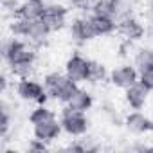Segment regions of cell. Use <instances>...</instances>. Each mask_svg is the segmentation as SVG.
Here are the masks:
<instances>
[{
  "instance_id": "1",
  "label": "cell",
  "mask_w": 153,
  "mask_h": 153,
  "mask_svg": "<svg viewBox=\"0 0 153 153\" xmlns=\"http://www.w3.org/2000/svg\"><path fill=\"white\" fill-rule=\"evenodd\" d=\"M0 52H2V58L9 67V70L20 65H36V59H38L36 47L18 36L4 38Z\"/></svg>"
},
{
  "instance_id": "2",
  "label": "cell",
  "mask_w": 153,
  "mask_h": 153,
  "mask_svg": "<svg viewBox=\"0 0 153 153\" xmlns=\"http://www.w3.org/2000/svg\"><path fill=\"white\" fill-rule=\"evenodd\" d=\"M9 31H11L13 36H18L22 40L29 42L36 49L43 47L49 42V36L52 33L42 18L27 20V18H18V16H15V20L9 24Z\"/></svg>"
},
{
  "instance_id": "3",
  "label": "cell",
  "mask_w": 153,
  "mask_h": 153,
  "mask_svg": "<svg viewBox=\"0 0 153 153\" xmlns=\"http://www.w3.org/2000/svg\"><path fill=\"white\" fill-rule=\"evenodd\" d=\"M43 87H45V90H47V94L51 96L52 101L67 105L72 99V96L76 94V90L79 88V83L70 79L67 74L52 70V72H47L43 76Z\"/></svg>"
},
{
  "instance_id": "4",
  "label": "cell",
  "mask_w": 153,
  "mask_h": 153,
  "mask_svg": "<svg viewBox=\"0 0 153 153\" xmlns=\"http://www.w3.org/2000/svg\"><path fill=\"white\" fill-rule=\"evenodd\" d=\"M59 123H61L63 133L76 139L85 137L90 130V119L87 117V112L74 110L68 105H63V108L59 110Z\"/></svg>"
},
{
  "instance_id": "5",
  "label": "cell",
  "mask_w": 153,
  "mask_h": 153,
  "mask_svg": "<svg viewBox=\"0 0 153 153\" xmlns=\"http://www.w3.org/2000/svg\"><path fill=\"white\" fill-rule=\"evenodd\" d=\"M16 96L25 103H36V105H47L51 96L47 94L43 81H38L36 78H22L16 81L15 87Z\"/></svg>"
},
{
  "instance_id": "6",
  "label": "cell",
  "mask_w": 153,
  "mask_h": 153,
  "mask_svg": "<svg viewBox=\"0 0 153 153\" xmlns=\"http://www.w3.org/2000/svg\"><path fill=\"white\" fill-rule=\"evenodd\" d=\"M68 36H70V40L74 43H78V45H83V43H88V42L96 40L97 34H96V29H94L90 15L88 16H76V18H72V22L68 24Z\"/></svg>"
},
{
  "instance_id": "7",
  "label": "cell",
  "mask_w": 153,
  "mask_h": 153,
  "mask_svg": "<svg viewBox=\"0 0 153 153\" xmlns=\"http://www.w3.org/2000/svg\"><path fill=\"white\" fill-rule=\"evenodd\" d=\"M68 13H70V7L67 4L49 2L47 7H45V13H43L42 20L47 24V27L52 33H58V31H63L68 25Z\"/></svg>"
},
{
  "instance_id": "8",
  "label": "cell",
  "mask_w": 153,
  "mask_h": 153,
  "mask_svg": "<svg viewBox=\"0 0 153 153\" xmlns=\"http://www.w3.org/2000/svg\"><path fill=\"white\" fill-rule=\"evenodd\" d=\"M139 70L133 63H123L115 68L110 70V76H108V81L115 87V88H121V90H126L128 87L135 85L139 81Z\"/></svg>"
},
{
  "instance_id": "9",
  "label": "cell",
  "mask_w": 153,
  "mask_h": 153,
  "mask_svg": "<svg viewBox=\"0 0 153 153\" xmlns=\"http://www.w3.org/2000/svg\"><path fill=\"white\" fill-rule=\"evenodd\" d=\"M124 126L133 135H148L153 133V117L146 115L140 110H131L124 115Z\"/></svg>"
},
{
  "instance_id": "10",
  "label": "cell",
  "mask_w": 153,
  "mask_h": 153,
  "mask_svg": "<svg viewBox=\"0 0 153 153\" xmlns=\"http://www.w3.org/2000/svg\"><path fill=\"white\" fill-rule=\"evenodd\" d=\"M88 65H90L88 58L76 52L65 61V74L70 79H74L76 83H83L88 79Z\"/></svg>"
},
{
  "instance_id": "11",
  "label": "cell",
  "mask_w": 153,
  "mask_h": 153,
  "mask_svg": "<svg viewBox=\"0 0 153 153\" xmlns=\"http://www.w3.org/2000/svg\"><path fill=\"white\" fill-rule=\"evenodd\" d=\"M117 33H119L124 40L139 42V40L144 38V34H146V27H144L142 20L137 18V16L133 15V16H128V18L117 22Z\"/></svg>"
},
{
  "instance_id": "12",
  "label": "cell",
  "mask_w": 153,
  "mask_h": 153,
  "mask_svg": "<svg viewBox=\"0 0 153 153\" xmlns=\"http://www.w3.org/2000/svg\"><path fill=\"white\" fill-rule=\"evenodd\" d=\"M63 133V128H61V123H59V117L56 119H51V121H45L42 124H36L33 126V135L36 139H42L45 142H54L59 139V135Z\"/></svg>"
},
{
  "instance_id": "13",
  "label": "cell",
  "mask_w": 153,
  "mask_h": 153,
  "mask_svg": "<svg viewBox=\"0 0 153 153\" xmlns=\"http://www.w3.org/2000/svg\"><path fill=\"white\" fill-rule=\"evenodd\" d=\"M148 96H149V90L137 81L135 85L124 90V103L130 106V110H142L148 105Z\"/></svg>"
},
{
  "instance_id": "14",
  "label": "cell",
  "mask_w": 153,
  "mask_h": 153,
  "mask_svg": "<svg viewBox=\"0 0 153 153\" xmlns=\"http://www.w3.org/2000/svg\"><path fill=\"white\" fill-rule=\"evenodd\" d=\"M47 4L49 2H45V0H22L20 7L15 13V16L27 18V20H38V18L43 16Z\"/></svg>"
},
{
  "instance_id": "15",
  "label": "cell",
  "mask_w": 153,
  "mask_h": 153,
  "mask_svg": "<svg viewBox=\"0 0 153 153\" xmlns=\"http://www.w3.org/2000/svg\"><path fill=\"white\" fill-rule=\"evenodd\" d=\"M110 6H112V16L119 22L135 15L137 0H110Z\"/></svg>"
},
{
  "instance_id": "16",
  "label": "cell",
  "mask_w": 153,
  "mask_h": 153,
  "mask_svg": "<svg viewBox=\"0 0 153 153\" xmlns=\"http://www.w3.org/2000/svg\"><path fill=\"white\" fill-rule=\"evenodd\" d=\"M90 18H92L97 38L112 36L114 33H117V20L114 16H94V15H90Z\"/></svg>"
},
{
  "instance_id": "17",
  "label": "cell",
  "mask_w": 153,
  "mask_h": 153,
  "mask_svg": "<svg viewBox=\"0 0 153 153\" xmlns=\"http://www.w3.org/2000/svg\"><path fill=\"white\" fill-rule=\"evenodd\" d=\"M68 106H72L74 110H79V112H88L94 106V96L87 90V88H78L76 94L72 96V99L67 103Z\"/></svg>"
},
{
  "instance_id": "18",
  "label": "cell",
  "mask_w": 153,
  "mask_h": 153,
  "mask_svg": "<svg viewBox=\"0 0 153 153\" xmlns=\"http://www.w3.org/2000/svg\"><path fill=\"white\" fill-rule=\"evenodd\" d=\"M133 65L139 72L153 68V49L151 47H139L133 52Z\"/></svg>"
},
{
  "instance_id": "19",
  "label": "cell",
  "mask_w": 153,
  "mask_h": 153,
  "mask_svg": "<svg viewBox=\"0 0 153 153\" xmlns=\"http://www.w3.org/2000/svg\"><path fill=\"white\" fill-rule=\"evenodd\" d=\"M108 68L101 63V61H96V59H90V65H88V83L92 85H97V83H103L108 79Z\"/></svg>"
},
{
  "instance_id": "20",
  "label": "cell",
  "mask_w": 153,
  "mask_h": 153,
  "mask_svg": "<svg viewBox=\"0 0 153 153\" xmlns=\"http://www.w3.org/2000/svg\"><path fill=\"white\" fill-rule=\"evenodd\" d=\"M51 119H56V114H54V110L49 108L47 105H38V106H36L34 110H31V114H29V123H31L33 126L42 124V123L51 121Z\"/></svg>"
},
{
  "instance_id": "21",
  "label": "cell",
  "mask_w": 153,
  "mask_h": 153,
  "mask_svg": "<svg viewBox=\"0 0 153 153\" xmlns=\"http://www.w3.org/2000/svg\"><path fill=\"white\" fill-rule=\"evenodd\" d=\"M11 124H13V117H11V112L7 108V103L2 101V106H0V137L6 139L9 130H11Z\"/></svg>"
},
{
  "instance_id": "22",
  "label": "cell",
  "mask_w": 153,
  "mask_h": 153,
  "mask_svg": "<svg viewBox=\"0 0 153 153\" xmlns=\"http://www.w3.org/2000/svg\"><path fill=\"white\" fill-rule=\"evenodd\" d=\"M90 15H94V16H112L110 0H94Z\"/></svg>"
},
{
  "instance_id": "23",
  "label": "cell",
  "mask_w": 153,
  "mask_h": 153,
  "mask_svg": "<svg viewBox=\"0 0 153 153\" xmlns=\"http://www.w3.org/2000/svg\"><path fill=\"white\" fill-rule=\"evenodd\" d=\"M65 4L74 9V11H81V13H90L94 0H65Z\"/></svg>"
},
{
  "instance_id": "24",
  "label": "cell",
  "mask_w": 153,
  "mask_h": 153,
  "mask_svg": "<svg viewBox=\"0 0 153 153\" xmlns=\"http://www.w3.org/2000/svg\"><path fill=\"white\" fill-rule=\"evenodd\" d=\"M133 43H135V42H131V40H124V38H123V42H121V43H119V47H117L119 56H121V58H128L131 52H135Z\"/></svg>"
},
{
  "instance_id": "25",
  "label": "cell",
  "mask_w": 153,
  "mask_h": 153,
  "mask_svg": "<svg viewBox=\"0 0 153 153\" xmlns=\"http://www.w3.org/2000/svg\"><path fill=\"white\" fill-rule=\"evenodd\" d=\"M139 83H140V85H144L149 92H153V68L144 70V72H140V74H139Z\"/></svg>"
},
{
  "instance_id": "26",
  "label": "cell",
  "mask_w": 153,
  "mask_h": 153,
  "mask_svg": "<svg viewBox=\"0 0 153 153\" xmlns=\"http://www.w3.org/2000/svg\"><path fill=\"white\" fill-rule=\"evenodd\" d=\"M49 149V142L42 140V139H31L27 144V151H47Z\"/></svg>"
},
{
  "instance_id": "27",
  "label": "cell",
  "mask_w": 153,
  "mask_h": 153,
  "mask_svg": "<svg viewBox=\"0 0 153 153\" xmlns=\"http://www.w3.org/2000/svg\"><path fill=\"white\" fill-rule=\"evenodd\" d=\"M63 151H70V153H85V151H87V146H85L83 140H74V142L67 144V146L63 148Z\"/></svg>"
},
{
  "instance_id": "28",
  "label": "cell",
  "mask_w": 153,
  "mask_h": 153,
  "mask_svg": "<svg viewBox=\"0 0 153 153\" xmlns=\"http://www.w3.org/2000/svg\"><path fill=\"white\" fill-rule=\"evenodd\" d=\"M20 2L22 0H0V4H2V7H4V11L6 13H16V9L20 7Z\"/></svg>"
},
{
  "instance_id": "29",
  "label": "cell",
  "mask_w": 153,
  "mask_h": 153,
  "mask_svg": "<svg viewBox=\"0 0 153 153\" xmlns=\"http://www.w3.org/2000/svg\"><path fill=\"white\" fill-rule=\"evenodd\" d=\"M7 85H9V81H7V76H6V72H4L2 76H0V90H2V94H6Z\"/></svg>"
},
{
  "instance_id": "30",
  "label": "cell",
  "mask_w": 153,
  "mask_h": 153,
  "mask_svg": "<svg viewBox=\"0 0 153 153\" xmlns=\"http://www.w3.org/2000/svg\"><path fill=\"white\" fill-rule=\"evenodd\" d=\"M146 18L153 22V0H148V4H146Z\"/></svg>"
},
{
  "instance_id": "31",
  "label": "cell",
  "mask_w": 153,
  "mask_h": 153,
  "mask_svg": "<svg viewBox=\"0 0 153 153\" xmlns=\"http://www.w3.org/2000/svg\"><path fill=\"white\" fill-rule=\"evenodd\" d=\"M149 34H151V38H153V22H151V29H149Z\"/></svg>"
},
{
  "instance_id": "32",
  "label": "cell",
  "mask_w": 153,
  "mask_h": 153,
  "mask_svg": "<svg viewBox=\"0 0 153 153\" xmlns=\"http://www.w3.org/2000/svg\"><path fill=\"white\" fill-rule=\"evenodd\" d=\"M151 117H153V114H151Z\"/></svg>"
}]
</instances>
